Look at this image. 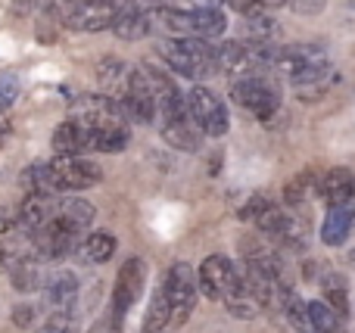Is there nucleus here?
<instances>
[{
    "label": "nucleus",
    "mask_w": 355,
    "mask_h": 333,
    "mask_svg": "<svg viewBox=\"0 0 355 333\" xmlns=\"http://www.w3.org/2000/svg\"><path fill=\"white\" fill-rule=\"evenodd\" d=\"M178 0H156V6H175Z\"/></svg>",
    "instance_id": "obj_37"
},
{
    "label": "nucleus",
    "mask_w": 355,
    "mask_h": 333,
    "mask_svg": "<svg viewBox=\"0 0 355 333\" xmlns=\"http://www.w3.org/2000/svg\"><path fill=\"white\" fill-rule=\"evenodd\" d=\"M277 35V22L262 12V16H250V41H259V44H271V37Z\"/></svg>",
    "instance_id": "obj_29"
},
{
    "label": "nucleus",
    "mask_w": 355,
    "mask_h": 333,
    "mask_svg": "<svg viewBox=\"0 0 355 333\" xmlns=\"http://www.w3.org/2000/svg\"><path fill=\"white\" fill-rule=\"evenodd\" d=\"M97 218V209H94L87 199L81 197H62L56 199V209H53V222H60L66 231L81 237V231H87Z\"/></svg>",
    "instance_id": "obj_12"
},
{
    "label": "nucleus",
    "mask_w": 355,
    "mask_h": 333,
    "mask_svg": "<svg viewBox=\"0 0 355 333\" xmlns=\"http://www.w3.org/2000/svg\"><path fill=\"white\" fill-rule=\"evenodd\" d=\"M44 296L47 305H53L56 312H69L72 303L78 299V278L72 271H56L44 280Z\"/></svg>",
    "instance_id": "obj_15"
},
{
    "label": "nucleus",
    "mask_w": 355,
    "mask_h": 333,
    "mask_svg": "<svg viewBox=\"0 0 355 333\" xmlns=\"http://www.w3.org/2000/svg\"><path fill=\"white\" fill-rule=\"evenodd\" d=\"M315 190H318V178L312 172H300L284 187V203H287V209H302Z\"/></svg>",
    "instance_id": "obj_22"
},
{
    "label": "nucleus",
    "mask_w": 355,
    "mask_h": 333,
    "mask_svg": "<svg viewBox=\"0 0 355 333\" xmlns=\"http://www.w3.org/2000/svg\"><path fill=\"white\" fill-rule=\"evenodd\" d=\"M47 178L53 193H78L103 181V168L91 156H53L47 162Z\"/></svg>",
    "instance_id": "obj_3"
},
{
    "label": "nucleus",
    "mask_w": 355,
    "mask_h": 333,
    "mask_svg": "<svg viewBox=\"0 0 355 333\" xmlns=\"http://www.w3.org/2000/svg\"><path fill=\"white\" fill-rule=\"evenodd\" d=\"M190 28H193V37L215 41V37L225 35L227 19L218 6H196V10H190Z\"/></svg>",
    "instance_id": "obj_19"
},
{
    "label": "nucleus",
    "mask_w": 355,
    "mask_h": 333,
    "mask_svg": "<svg viewBox=\"0 0 355 333\" xmlns=\"http://www.w3.org/2000/svg\"><path fill=\"white\" fill-rule=\"evenodd\" d=\"M237 278H240V274H237ZM221 303H225V309L231 312L234 318H243V321H250V318H256L259 312H262V305L252 299V293L246 290L240 280H237V287H234V290L227 293L225 299H221Z\"/></svg>",
    "instance_id": "obj_25"
},
{
    "label": "nucleus",
    "mask_w": 355,
    "mask_h": 333,
    "mask_svg": "<svg viewBox=\"0 0 355 333\" xmlns=\"http://www.w3.org/2000/svg\"><path fill=\"white\" fill-rule=\"evenodd\" d=\"M6 274H10V284L16 293H35L44 287V271L35 255H28V259H22L19 265H12Z\"/></svg>",
    "instance_id": "obj_21"
},
{
    "label": "nucleus",
    "mask_w": 355,
    "mask_h": 333,
    "mask_svg": "<svg viewBox=\"0 0 355 333\" xmlns=\"http://www.w3.org/2000/svg\"><path fill=\"white\" fill-rule=\"evenodd\" d=\"M131 141V128L122 125V128H91V150L97 153H122Z\"/></svg>",
    "instance_id": "obj_23"
},
{
    "label": "nucleus",
    "mask_w": 355,
    "mask_h": 333,
    "mask_svg": "<svg viewBox=\"0 0 355 333\" xmlns=\"http://www.w3.org/2000/svg\"><path fill=\"white\" fill-rule=\"evenodd\" d=\"M116 237L106 234V231H94V234H87L85 240L78 243V259L85 262V265H106V262L112 259V253H116Z\"/></svg>",
    "instance_id": "obj_18"
},
{
    "label": "nucleus",
    "mask_w": 355,
    "mask_h": 333,
    "mask_svg": "<svg viewBox=\"0 0 355 333\" xmlns=\"http://www.w3.org/2000/svg\"><path fill=\"white\" fill-rule=\"evenodd\" d=\"M119 106H122L128 125L131 122H137V125H153L156 122L159 109H156L153 87H150L144 69H135V72L125 75V97L119 100Z\"/></svg>",
    "instance_id": "obj_7"
},
{
    "label": "nucleus",
    "mask_w": 355,
    "mask_h": 333,
    "mask_svg": "<svg viewBox=\"0 0 355 333\" xmlns=\"http://www.w3.org/2000/svg\"><path fill=\"white\" fill-rule=\"evenodd\" d=\"M284 3H290V10L300 12V16H312V12L324 10L327 0H284Z\"/></svg>",
    "instance_id": "obj_33"
},
{
    "label": "nucleus",
    "mask_w": 355,
    "mask_h": 333,
    "mask_svg": "<svg viewBox=\"0 0 355 333\" xmlns=\"http://www.w3.org/2000/svg\"><path fill=\"white\" fill-rule=\"evenodd\" d=\"M306 324H309V330L312 333H337V330H343V321H340V318L334 315L324 303H321V299L306 303Z\"/></svg>",
    "instance_id": "obj_24"
},
{
    "label": "nucleus",
    "mask_w": 355,
    "mask_h": 333,
    "mask_svg": "<svg viewBox=\"0 0 355 333\" xmlns=\"http://www.w3.org/2000/svg\"><path fill=\"white\" fill-rule=\"evenodd\" d=\"M187 109H190V118L196 122V128L209 137H225L227 128H231V118H227V106L221 103V97L215 91L202 84H193L190 87L187 97Z\"/></svg>",
    "instance_id": "obj_6"
},
{
    "label": "nucleus",
    "mask_w": 355,
    "mask_h": 333,
    "mask_svg": "<svg viewBox=\"0 0 355 333\" xmlns=\"http://www.w3.org/2000/svg\"><path fill=\"white\" fill-rule=\"evenodd\" d=\"M162 122V141L172 143L175 150H184V153H196L202 141V131L196 128V122L190 118V109H175V112H162L159 116Z\"/></svg>",
    "instance_id": "obj_9"
},
{
    "label": "nucleus",
    "mask_w": 355,
    "mask_h": 333,
    "mask_svg": "<svg viewBox=\"0 0 355 333\" xmlns=\"http://www.w3.org/2000/svg\"><path fill=\"white\" fill-rule=\"evenodd\" d=\"M321 290H324V305L340 318V321H346V318H349V290H346V278L337 271H324Z\"/></svg>",
    "instance_id": "obj_20"
},
{
    "label": "nucleus",
    "mask_w": 355,
    "mask_h": 333,
    "mask_svg": "<svg viewBox=\"0 0 355 333\" xmlns=\"http://www.w3.org/2000/svg\"><path fill=\"white\" fill-rule=\"evenodd\" d=\"M19 228V209H12V206H3L0 209V234H10V231Z\"/></svg>",
    "instance_id": "obj_34"
},
{
    "label": "nucleus",
    "mask_w": 355,
    "mask_h": 333,
    "mask_svg": "<svg viewBox=\"0 0 355 333\" xmlns=\"http://www.w3.org/2000/svg\"><path fill=\"white\" fill-rule=\"evenodd\" d=\"M125 75H128V69H125V62H119V60H103L97 66V78L103 81L106 87H116Z\"/></svg>",
    "instance_id": "obj_31"
},
{
    "label": "nucleus",
    "mask_w": 355,
    "mask_h": 333,
    "mask_svg": "<svg viewBox=\"0 0 355 333\" xmlns=\"http://www.w3.org/2000/svg\"><path fill=\"white\" fill-rule=\"evenodd\" d=\"M237 265L227 255H209L196 268V290L212 303H221L227 293L237 287Z\"/></svg>",
    "instance_id": "obj_8"
},
{
    "label": "nucleus",
    "mask_w": 355,
    "mask_h": 333,
    "mask_svg": "<svg viewBox=\"0 0 355 333\" xmlns=\"http://www.w3.org/2000/svg\"><path fill=\"white\" fill-rule=\"evenodd\" d=\"M156 53L181 78L200 81L215 72V47L212 41H202V37H162L156 44Z\"/></svg>",
    "instance_id": "obj_1"
},
{
    "label": "nucleus",
    "mask_w": 355,
    "mask_h": 333,
    "mask_svg": "<svg viewBox=\"0 0 355 333\" xmlns=\"http://www.w3.org/2000/svg\"><path fill=\"white\" fill-rule=\"evenodd\" d=\"M227 3L250 19V16H262V12L275 10V6H284V0H227Z\"/></svg>",
    "instance_id": "obj_30"
},
{
    "label": "nucleus",
    "mask_w": 355,
    "mask_h": 333,
    "mask_svg": "<svg viewBox=\"0 0 355 333\" xmlns=\"http://www.w3.org/2000/svg\"><path fill=\"white\" fill-rule=\"evenodd\" d=\"M3 131H6V128H3V125H0V137H3Z\"/></svg>",
    "instance_id": "obj_40"
},
{
    "label": "nucleus",
    "mask_w": 355,
    "mask_h": 333,
    "mask_svg": "<svg viewBox=\"0 0 355 333\" xmlns=\"http://www.w3.org/2000/svg\"><path fill=\"white\" fill-rule=\"evenodd\" d=\"M227 93H231V103L252 112L259 122H268V118L281 109V87H277V81L271 78L268 72L240 75V78L231 81Z\"/></svg>",
    "instance_id": "obj_2"
},
{
    "label": "nucleus",
    "mask_w": 355,
    "mask_h": 333,
    "mask_svg": "<svg viewBox=\"0 0 355 333\" xmlns=\"http://www.w3.org/2000/svg\"><path fill=\"white\" fill-rule=\"evenodd\" d=\"M162 333H168V330H162Z\"/></svg>",
    "instance_id": "obj_42"
},
{
    "label": "nucleus",
    "mask_w": 355,
    "mask_h": 333,
    "mask_svg": "<svg viewBox=\"0 0 355 333\" xmlns=\"http://www.w3.org/2000/svg\"><path fill=\"white\" fill-rule=\"evenodd\" d=\"M116 10H119V3H112V0L72 3L66 12H62V19H66V25L69 28H75V31H103V28H110L112 25Z\"/></svg>",
    "instance_id": "obj_10"
},
{
    "label": "nucleus",
    "mask_w": 355,
    "mask_h": 333,
    "mask_svg": "<svg viewBox=\"0 0 355 333\" xmlns=\"http://www.w3.org/2000/svg\"><path fill=\"white\" fill-rule=\"evenodd\" d=\"M31 321H35V309H31V305H19V309L12 312V324H16V327H31Z\"/></svg>",
    "instance_id": "obj_35"
},
{
    "label": "nucleus",
    "mask_w": 355,
    "mask_h": 333,
    "mask_svg": "<svg viewBox=\"0 0 355 333\" xmlns=\"http://www.w3.org/2000/svg\"><path fill=\"white\" fill-rule=\"evenodd\" d=\"M53 209H56L53 197H47V193H28L22 199V206H19V228L25 234H31V231H37L41 224H47L53 218Z\"/></svg>",
    "instance_id": "obj_14"
},
{
    "label": "nucleus",
    "mask_w": 355,
    "mask_h": 333,
    "mask_svg": "<svg viewBox=\"0 0 355 333\" xmlns=\"http://www.w3.org/2000/svg\"><path fill=\"white\" fill-rule=\"evenodd\" d=\"M75 330H78V321H75L72 312H53L37 327V333H75Z\"/></svg>",
    "instance_id": "obj_28"
},
{
    "label": "nucleus",
    "mask_w": 355,
    "mask_h": 333,
    "mask_svg": "<svg viewBox=\"0 0 355 333\" xmlns=\"http://www.w3.org/2000/svg\"><path fill=\"white\" fill-rule=\"evenodd\" d=\"M72 3H97V0H72Z\"/></svg>",
    "instance_id": "obj_38"
},
{
    "label": "nucleus",
    "mask_w": 355,
    "mask_h": 333,
    "mask_svg": "<svg viewBox=\"0 0 355 333\" xmlns=\"http://www.w3.org/2000/svg\"><path fill=\"white\" fill-rule=\"evenodd\" d=\"M31 253H25V240L22 237H10L0 240V271H10L12 265H19L22 259H28Z\"/></svg>",
    "instance_id": "obj_27"
},
{
    "label": "nucleus",
    "mask_w": 355,
    "mask_h": 333,
    "mask_svg": "<svg viewBox=\"0 0 355 333\" xmlns=\"http://www.w3.org/2000/svg\"><path fill=\"white\" fill-rule=\"evenodd\" d=\"M50 143H53L56 156H85L91 150V128L78 125L75 118H66V122L56 125Z\"/></svg>",
    "instance_id": "obj_13"
},
{
    "label": "nucleus",
    "mask_w": 355,
    "mask_h": 333,
    "mask_svg": "<svg viewBox=\"0 0 355 333\" xmlns=\"http://www.w3.org/2000/svg\"><path fill=\"white\" fill-rule=\"evenodd\" d=\"M349 262H352V265H355V249H352V253H349Z\"/></svg>",
    "instance_id": "obj_39"
},
{
    "label": "nucleus",
    "mask_w": 355,
    "mask_h": 333,
    "mask_svg": "<svg viewBox=\"0 0 355 333\" xmlns=\"http://www.w3.org/2000/svg\"><path fill=\"white\" fill-rule=\"evenodd\" d=\"M172 321V312H168V299L162 293V287L153 293L150 299V309H147V318H144V333H162Z\"/></svg>",
    "instance_id": "obj_26"
},
{
    "label": "nucleus",
    "mask_w": 355,
    "mask_h": 333,
    "mask_svg": "<svg viewBox=\"0 0 355 333\" xmlns=\"http://www.w3.org/2000/svg\"><path fill=\"white\" fill-rule=\"evenodd\" d=\"M352 184H355V174L349 172V168H331V172L318 181V193H321V199L327 203V209H331V206H346L349 203Z\"/></svg>",
    "instance_id": "obj_16"
},
{
    "label": "nucleus",
    "mask_w": 355,
    "mask_h": 333,
    "mask_svg": "<svg viewBox=\"0 0 355 333\" xmlns=\"http://www.w3.org/2000/svg\"><path fill=\"white\" fill-rule=\"evenodd\" d=\"M346 206H349V212H352V218H355V184H352V193H349V203H346Z\"/></svg>",
    "instance_id": "obj_36"
},
{
    "label": "nucleus",
    "mask_w": 355,
    "mask_h": 333,
    "mask_svg": "<svg viewBox=\"0 0 355 333\" xmlns=\"http://www.w3.org/2000/svg\"><path fill=\"white\" fill-rule=\"evenodd\" d=\"M352 212L349 206H331L324 215V224H321V240H324V246H343L346 237L352 234Z\"/></svg>",
    "instance_id": "obj_17"
},
{
    "label": "nucleus",
    "mask_w": 355,
    "mask_h": 333,
    "mask_svg": "<svg viewBox=\"0 0 355 333\" xmlns=\"http://www.w3.org/2000/svg\"><path fill=\"white\" fill-rule=\"evenodd\" d=\"M337 333H346V330H337Z\"/></svg>",
    "instance_id": "obj_41"
},
{
    "label": "nucleus",
    "mask_w": 355,
    "mask_h": 333,
    "mask_svg": "<svg viewBox=\"0 0 355 333\" xmlns=\"http://www.w3.org/2000/svg\"><path fill=\"white\" fill-rule=\"evenodd\" d=\"M144 284H147V262L144 259H128L119 268L116 287H112V305H110V330L119 333L128 318V312L135 309V303L141 299Z\"/></svg>",
    "instance_id": "obj_4"
},
{
    "label": "nucleus",
    "mask_w": 355,
    "mask_h": 333,
    "mask_svg": "<svg viewBox=\"0 0 355 333\" xmlns=\"http://www.w3.org/2000/svg\"><path fill=\"white\" fill-rule=\"evenodd\" d=\"M19 97V78L10 72L0 75V109H6V106H12Z\"/></svg>",
    "instance_id": "obj_32"
},
{
    "label": "nucleus",
    "mask_w": 355,
    "mask_h": 333,
    "mask_svg": "<svg viewBox=\"0 0 355 333\" xmlns=\"http://www.w3.org/2000/svg\"><path fill=\"white\" fill-rule=\"evenodd\" d=\"M162 293H166L168 312H172V321H168V327H181V324L187 321L190 315H193L196 296H200V290H196V271H193V265H187V262H175V265L168 268V274H166Z\"/></svg>",
    "instance_id": "obj_5"
},
{
    "label": "nucleus",
    "mask_w": 355,
    "mask_h": 333,
    "mask_svg": "<svg viewBox=\"0 0 355 333\" xmlns=\"http://www.w3.org/2000/svg\"><path fill=\"white\" fill-rule=\"evenodd\" d=\"M112 35L122 41H141L150 35V3L147 0H128L119 3L116 19H112Z\"/></svg>",
    "instance_id": "obj_11"
}]
</instances>
